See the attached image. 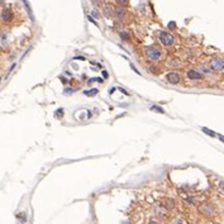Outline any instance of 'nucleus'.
<instances>
[{
	"mask_svg": "<svg viewBox=\"0 0 224 224\" xmlns=\"http://www.w3.org/2000/svg\"><path fill=\"white\" fill-rule=\"evenodd\" d=\"M115 2H117L119 5H122V7H125V5L128 4V0H115Z\"/></svg>",
	"mask_w": 224,
	"mask_h": 224,
	"instance_id": "obj_15",
	"label": "nucleus"
},
{
	"mask_svg": "<svg viewBox=\"0 0 224 224\" xmlns=\"http://www.w3.org/2000/svg\"><path fill=\"white\" fill-rule=\"evenodd\" d=\"M61 80H62V82H63V84H67V82H69V81H67V79H63V77H62Z\"/></svg>",
	"mask_w": 224,
	"mask_h": 224,
	"instance_id": "obj_23",
	"label": "nucleus"
},
{
	"mask_svg": "<svg viewBox=\"0 0 224 224\" xmlns=\"http://www.w3.org/2000/svg\"><path fill=\"white\" fill-rule=\"evenodd\" d=\"M131 67H132V69H133V70H134V71H136V72H137L138 75H141V72H139V71H138V70H137V69L134 67V65H131Z\"/></svg>",
	"mask_w": 224,
	"mask_h": 224,
	"instance_id": "obj_18",
	"label": "nucleus"
},
{
	"mask_svg": "<svg viewBox=\"0 0 224 224\" xmlns=\"http://www.w3.org/2000/svg\"><path fill=\"white\" fill-rule=\"evenodd\" d=\"M144 55H146L147 58H149L152 61H157L159 57H161V49L156 46H149V47H146Z\"/></svg>",
	"mask_w": 224,
	"mask_h": 224,
	"instance_id": "obj_1",
	"label": "nucleus"
},
{
	"mask_svg": "<svg viewBox=\"0 0 224 224\" xmlns=\"http://www.w3.org/2000/svg\"><path fill=\"white\" fill-rule=\"evenodd\" d=\"M220 139H221V141H224V137H221V136H220Z\"/></svg>",
	"mask_w": 224,
	"mask_h": 224,
	"instance_id": "obj_26",
	"label": "nucleus"
},
{
	"mask_svg": "<svg viewBox=\"0 0 224 224\" xmlns=\"http://www.w3.org/2000/svg\"><path fill=\"white\" fill-rule=\"evenodd\" d=\"M23 3H24V5H25V8H27V13L29 14L30 19H34V18H33V14H32V9H30V7H29L28 2H27V0H23Z\"/></svg>",
	"mask_w": 224,
	"mask_h": 224,
	"instance_id": "obj_12",
	"label": "nucleus"
},
{
	"mask_svg": "<svg viewBox=\"0 0 224 224\" xmlns=\"http://www.w3.org/2000/svg\"><path fill=\"white\" fill-rule=\"evenodd\" d=\"M175 27H176L175 23H170V24H169V28H175Z\"/></svg>",
	"mask_w": 224,
	"mask_h": 224,
	"instance_id": "obj_21",
	"label": "nucleus"
},
{
	"mask_svg": "<svg viewBox=\"0 0 224 224\" xmlns=\"http://www.w3.org/2000/svg\"><path fill=\"white\" fill-rule=\"evenodd\" d=\"M103 76H104L105 79H107V77L109 76V75H108V71H107V70H104V71H103Z\"/></svg>",
	"mask_w": 224,
	"mask_h": 224,
	"instance_id": "obj_19",
	"label": "nucleus"
},
{
	"mask_svg": "<svg viewBox=\"0 0 224 224\" xmlns=\"http://www.w3.org/2000/svg\"><path fill=\"white\" fill-rule=\"evenodd\" d=\"M4 4V0H0V5H3Z\"/></svg>",
	"mask_w": 224,
	"mask_h": 224,
	"instance_id": "obj_25",
	"label": "nucleus"
},
{
	"mask_svg": "<svg viewBox=\"0 0 224 224\" xmlns=\"http://www.w3.org/2000/svg\"><path fill=\"white\" fill-rule=\"evenodd\" d=\"M201 210H203L205 214H211V213L214 211V208H213L210 204H205V205L201 208Z\"/></svg>",
	"mask_w": 224,
	"mask_h": 224,
	"instance_id": "obj_10",
	"label": "nucleus"
},
{
	"mask_svg": "<svg viewBox=\"0 0 224 224\" xmlns=\"http://www.w3.org/2000/svg\"><path fill=\"white\" fill-rule=\"evenodd\" d=\"M166 80H167L171 85H176V84L180 82L181 77H180V75L176 74V72H169V74L166 75Z\"/></svg>",
	"mask_w": 224,
	"mask_h": 224,
	"instance_id": "obj_4",
	"label": "nucleus"
},
{
	"mask_svg": "<svg viewBox=\"0 0 224 224\" xmlns=\"http://www.w3.org/2000/svg\"><path fill=\"white\" fill-rule=\"evenodd\" d=\"M158 39H159V42H161L164 46H171L175 42V37L171 33H169V32H166V30L159 32Z\"/></svg>",
	"mask_w": 224,
	"mask_h": 224,
	"instance_id": "obj_2",
	"label": "nucleus"
},
{
	"mask_svg": "<svg viewBox=\"0 0 224 224\" xmlns=\"http://www.w3.org/2000/svg\"><path fill=\"white\" fill-rule=\"evenodd\" d=\"M7 37H8V34H7V33H5V34H3V36H2V42H3V43H4V44H5V43H7Z\"/></svg>",
	"mask_w": 224,
	"mask_h": 224,
	"instance_id": "obj_16",
	"label": "nucleus"
},
{
	"mask_svg": "<svg viewBox=\"0 0 224 224\" xmlns=\"http://www.w3.org/2000/svg\"><path fill=\"white\" fill-rule=\"evenodd\" d=\"M98 89H91V90H86V91H84V94L86 95V96H94V95H96L98 94Z\"/></svg>",
	"mask_w": 224,
	"mask_h": 224,
	"instance_id": "obj_11",
	"label": "nucleus"
},
{
	"mask_svg": "<svg viewBox=\"0 0 224 224\" xmlns=\"http://www.w3.org/2000/svg\"><path fill=\"white\" fill-rule=\"evenodd\" d=\"M119 90H120V91H122L123 94H125V95H129V94H128V92H127V91H125L124 89H122V87H119Z\"/></svg>",
	"mask_w": 224,
	"mask_h": 224,
	"instance_id": "obj_20",
	"label": "nucleus"
},
{
	"mask_svg": "<svg viewBox=\"0 0 224 224\" xmlns=\"http://www.w3.org/2000/svg\"><path fill=\"white\" fill-rule=\"evenodd\" d=\"M114 15H115V18H118V19H123V18L125 17V8L122 7V5L114 8Z\"/></svg>",
	"mask_w": 224,
	"mask_h": 224,
	"instance_id": "obj_7",
	"label": "nucleus"
},
{
	"mask_svg": "<svg viewBox=\"0 0 224 224\" xmlns=\"http://www.w3.org/2000/svg\"><path fill=\"white\" fill-rule=\"evenodd\" d=\"M203 132H204V133H206V134H209V136H211V137H215V133H214L213 131L208 129V128H203Z\"/></svg>",
	"mask_w": 224,
	"mask_h": 224,
	"instance_id": "obj_14",
	"label": "nucleus"
},
{
	"mask_svg": "<svg viewBox=\"0 0 224 224\" xmlns=\"http://www.w3.org/2000/svg\"><path fill=\"white\" fill-rule=\"evenodd\" d=\"M119 36H120V38H122V41H124V42H131V36H129V33L128 32H120L119 33Z\"/></svg>",
	"mask_w": 224,
	"mask_h": 224,
	"instance_id": "obj_9",
	"label": "nucleus"
},
{
	"mask_svg": "<svg viewBox=\"0 0 224 224\" xmlns=\"http://www.w3.org/2000/svg\"><path fill=\"white\" fill-rule=\"evenodd\" d=\"M187 77H189L190 80H201V79H203V75H201L199 71L189 70V71H187Z\"/></svg>",
	"mask_w": 224,
	"mask_h": 224,
	"instance_id": "obj_6",
	"label": "nucleus"
},
{
	"mask_svg": "<svg viewBox=\"0 0 224 224\" xmlns=\"http://www.w3.org/2000/svg\"><path fill=\"white\" fill-rule=\"evenodd\" d=\"M103 14H104L107 18L113 17V15H114V8H112V7H104V9H103Z\"/></svg>",
	"mask_w": 224,
	"mask_h": 224,
	"instance_id": "obj_8",
	"label": "nucleus"
},
{
	"mask_svg": "<svg viewBox=\"0 0 224 224\" xmlns=\"http://www.w3.org/2000/svg\"><path fill=\"white\" fill-rule=\"evenodd\" d=\"M92 15H94V17H96V18H99V14H98L96 10H92Z\"/></svg>",
	"mask_w": 224,
	"mask_h": 224,
	"instance_id": "obj_17",
	"label": "nucleus"
},
{
	"mask_svg": "<svg viewBox=\"0 0 224 224\" xmlns=\"http://www.w3.org/2000/svg\"><path fill=\"white\" fill-rule=\"evenodd\" d=\"M75 60H81V61H85V58H84V57H81V56H79V57H75Z\"/></svg>",
	"mask_w": 224,
	"mask_h": 224,
	"instance_id": "obj_22",
	"label": "nucleus"
},
{
	"mask_svg": "<svg viewBox=\"0 0 224 224\" xmlns=\"http://www.w3.org/2000/svg\"><path fill=\"white\" fill-rule=\"evenodd\" d=\"M151 110H154V112H157V113H165V110H164L161 107H156V105L151 107Z\"/></svg>",
	"mask_w": 224,
	"mask_h": 224,
	"instance_id": "obj_13",
	"label": "nucleus"
},
{
	"mask_svg": "<svg viewBox=\"0 0 224 224\" xmlns=\"http://www.w3.org/2000/svg\"><path fill=\"white\" fill-rule=\"evenodd\" d=\"M0 81H2V77H0Z\"/></svg>",
	"mask_w": 224,
	"mask_h": 224,
	"instance_id": "obj_27",
	"label": "nucleus"
},
{
	"mask_svg": "<svg viewBox=\"0 0 224 224\" xmlns=\"http://www.w3.org/2000/svg\"><path fill=\"white\" fill-rule=\"evenodd\" d=\"M210 67L211 70L214 71H220L224 69V60L223 58H219V57H215L210 61Z\"/></svg>",
	"mask_w": 224,
	"mask_h": 224,
	"instance_id": "obj_3",
	"label": "nucleus"
},
{
	"mask_svg": "<svg viewBox=\"0 0 224 224\" xmlns=\"http://www.w3.org/2000/svg\"><path fill=\"white\" fill-rule=\"evenodd\" d=\"M2 19L4 22H10L13 19V12H12V9H9V8L3 9V12H2Z\"/></svg>",
	"mask_w": 224,
	"mask_h": 224,
	"instance_id": "obj_5",
	"label": "nucleus"
},
{
	"mask_svg": "<svg viewBox=\"0 0 224 224\" xmlns=\"http://www.w3.org/2000/svg\"><path fill=\"white\" fill-rule=\"evenodd\" d=\"M148 224H159V223H158V221H154V220H152V221H149Z\"/></svg>",
	"mask_w": 224,
	"mask_h": 224,
	"instance_id": "obj_24",
	"label": "nucleus"
}]
</instances>
